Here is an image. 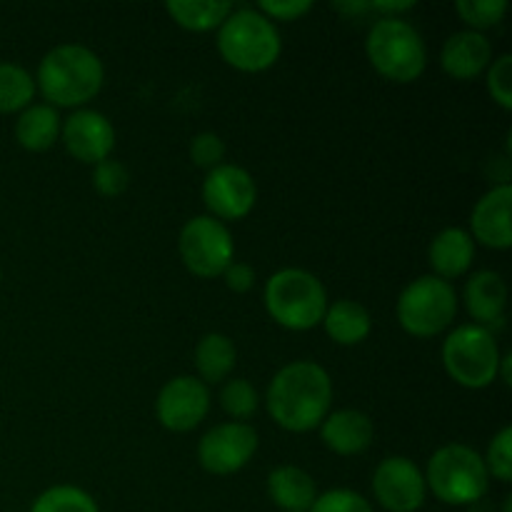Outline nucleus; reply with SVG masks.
<instances>
[{"label": "nucleus", "mask_w": 512, "mask_h": 512, "mask_svg": "<svg viewBox=\"0 0 512 512\" xmlns=\"http://www.w3.org/2000/svg\"><path fill=\"white\" fill-rule=\"evenodd\" d=\"M220 405H223L225 413L235 420V423H245L248 418H253L255 410H258L260 398L258 390L243 378H233L223 385L220 390Z\"/></svg>", "instance_id": "27"}, {"label": "nucleus", "mask_w": 512, "mask_h": 512, "mask_svg": "<svg viewBox=\"0 0 512 512\" xmlns=\"http://www.w3.org/2000/svg\"><path fill=\"white\" fill-rule=\"evenodd\" d=\"M258 13H263L268 20H280V23H290V20L303 18L305 13L313 10L310 0H265L260 3Z\"/></svg>", "instance_id": "34"}, {"label": "nucleus", "mask_w": 512, "mask_h": 512, "mask_svg": "<svg viewBox=\"0 0 512 512\" xmlns=\"http://www.w3.org/2000/svg\"><path fill=\"white\" fill-rule=\"evenodd\" d=\"M258 433L248 423H220L210 428L198 443V460L210 475H233L253 460Z\"/></svg>", "instance_id": "10"}, {"label": "nucleus", "mask_w": 512, "mask_h": 512, "mask_svg": "<svg viewBox=\"0 0 512 512\" xmlns=\"http://www.w3.org/2000/svg\"><path fill=\"white\" fill-rule=\"evenodd\" d=\"M463 300L465 310L473 315L475 325L488 328V325L503 320L505 305H508V285H505L503 275L495 273V270H478L465 283Z\"/></svg>", "instance_id": "18"}, {"label": "nucleus", "mask_w": 512, "mask_h": 512, "mask_svg": "<svg viewBox=\"0 0 512 512\" xmlns=\"http://www.w3.org/2000/svg\"><path fill=\"white\" fill-rule=\"evenodd\" d=\"M512 188L510 183L495 185L493 190L483 195L475 203L473 215H470V238L478 240L480 245L493 250H508L512 245Z\"/></svg>", "instance_id": "15"}, {"label": "nucleus", "mask_w": 512, "mask_h": 512, "mask_svg": "<svg viewBox=\"0 0 512 512\" xmlns=\"http://www.w3.org/2000/svg\"><path fill=\"white\" fill-rule=\"evenodd\" d=\"M263 303L270 318L285 330L305 333L323 323L328 310L325 285L303 268H283L265 283Z\"/></svg>", "instance_id": "3"}, {"label": "nucleus", "mask_w": 512, "mask_h": 512, "mask_svg": "<svg viewBox=\"0 0 512 512\" xmlns=\"http://www.w3.org/2000/svg\"><path fill=\"white\" fill-rule=\"evenodd\" d=\"M203 200L215 220H243L258 200L253 175L233 163L208 170L203 180Z\"/></svg>", "instance_id": "11"}, {"label": "nucleus", "mask_w": 512, "mask_h": 512, "mask_svg": "<svg viewBox=\"0 0 512 512\" xmlns=\"http://www.w3.org/2000/svg\"><path fill=\"white\" fill-rule=\"evenodd\" d=\"M373 495L388 512H418L428 498V485L413 460L393 455L375 468Z\"/></svg>", "instance_id": "13"}, {"label": "nucleus", "mask_w": 512, "mask_h": 512, "mask_svg": "<svg viewBox=\"0 0 512 512\" xmlns=\"http://www.w3.org/2000/svg\"><path fill=\"white\" fill-rule=\"evenodd\" d=\"M238 363V350L235 343L223 333H208L195 345V368L205 385H215L228 380Z\"/></svg>", "instance_id": "23"}, {"label": "nucleus", "mask_w": 512, "mask_h": 512, "mask_svg": "<svg viewBox=\"0 0 512 512\" xmlns=\"http://www.w3.org/2000/svg\"><path fill=\"white\" fill-rule=\"evenodd\" d=\"M498 378L503 380L505 385H512V355L505 353L503 358H500V370H498Z\"/></svg>", "instance_id": "37"}, {"label": "nucleus", "mask_w": 512, "mask_h": 512, "mask_svg": "<svg viewBox=\"0 0 512 512\" xmlns=\"http://www.w3.org/2000/svg\"><path fill=\"white\" fill-rule=\"evenodd\" d=\"M365 55L378 75L393 83H413L425 73L428 48L408 20L380 18L365 38Z\"/></svg>", "instance_id": "5"}, {"label": "nucleus", "mask_w": 512, "mask_h": 512, "mask_svg": "<svg viewBox=\"0 0 512 512\" xmlns=\"http://www.w3.org/2000/svg\"><path fill=\"white\" fill-rule=\"evenodd\" d=\"M485 468L488 475H493L500 483H510L512 480V428L505 425L488 445V455H485Z\"/></svg>", "instance_id": "29"}, {"label": "nucleus", "mask_w": 512, "mask_h": 512, "mask_svg": "<svg viewBox=\"0 0 512 512\" xmlns=\"http://www.w3.org/2000/svg\"><path fill=\"white\" fill-rule=\"evenodd\" d=\"M30 512H100L93 495L75 485H53L38 495Z\"/></svg>", "instance_id": "26"}, {"label": "nucleus", "mask_w": 512, "mask_h": 512, "mask_svg": "<svg viewBox=\"0 0 512 512\" xmlns=\"http://www.w3.org/2000/svg\"><path fill=\"white\" fill-rule=\"evenodd\" d=\"M0 278H3V273H0Z\"/></svg>", "instance_id": "40"}, {"label": "nucleus", "mask_w": 512, "mask_h": 512, "mask_svg": "<svg viewBox=\"0 0 512 512\" xmlns=\"http://www.w3.org/2000/svg\"><path fill=\"white\" fill-rule=\"evenodd\" d=\"M60 140L75 160L85 165H98L113 153L115 128L98 110L80 108L63 123Z\"/></svg>", "instance_id": "14"}, {"label": "nucleus", "mask_w": 512, "mask_h": 512, "mask_svg": "<svg viewBox=\"0 0 512 512\" xmlns=\"http://www.w3.org/2000/svg\"><path fill=\"white\" fill-rule=\"evenodd\" d=\"M35 98V80L15 63H0V113H23Z\"/></svg>", "instance_id": "25"}, {"label": "nucleus", "mask_w": 512, "mask_h": 512, "mask_svg": "<svg viewBox=\"0 0 512 512\" xmlns=\"http://www.w3.org/2000/svg\"><path fill=\"white\" fill-rule=\"evenodd\" d=\"M425 485L445 505H478L490 488L483 455L460 443L435 450L425 470Z\"/></svg>", "instance_id": "6"}, {"label": "nucleus", "mask_w": 512, "mask_h": 512, "mask_svg": "<svg viewBox=\"0 0 512 512\" xmlns=\"http://www.w3.org/2000/svg\"><path fill=\"white\" fill-rule=\"evenodd\" d=\"M225 158V143L218 133H198L190 143V160L198 168L213 170L223 165Z\"/></svg>", "instance_id": "33"}, {"label": "nucleus", "mask_w": 512, "mask_h": 512, "mask_svg": "<svg viewBox=\"0 0 512 512\" xmlns=\"http://www.w3.org/2000/svg\"><path fill=\"white\" fill-rule=\"evenodd\" d=\"M493 63V45L485 33L475 30H460L453 33L443 45L440 65L445 73L455 80H473L483 75Z\"/></svg>", "instance_id": "16"}, {"label": "nucleus", "mask_w": 512, "mask_h": 512, "mask_svg": "<svg viewBox=\"0 0 512 512\" xmlns=\"http://www.w3.org/2000/svg\"><path fill=\"white\" fill-rule=\"evenodd\" d=\"M210 410L208 385L193 375H178L168 380L155 400L160 425L170 433H190L205 420Z\"/></svg>", "instance_id": "12"}, {"label": "nucleus", "mask_w": 512, "mask_h": 512, "mask_svg": "<svg viewBox=\"0 0 512 512\" xmlns=\"http://www.w3.org/2000/svg\"><path fill=\"white\" fill-rule=\"evenodd\" d=\"M373 435V420L363 410H335L320 423V438H323L325 448L343 458L365 453L373 443Z\"/></svg>", "instance_id": "17"}, {"label": "nucleus", "mask_w": 512, "mask_h": 512, "mask_svg": "<svg viewBox=\"0 0 512 512\" xmlns=\"http://www.w3.org/2000/svg\"><path fill=\"white\" fill-rule=\"evenodd\" d=\"M455 10L463 23L470 25L468 30L483 33V30L500 25V20L508 13V3L505 0H458Z\"/></svg>", "instance_id": "28"}, {"label": "nucleus", "mask_w": 512, "mask_h": 512, "mask_svg": "<svg viewBox=\"0 0 512 512\" xmlns=\"http://www.w3.org/2000/svg\"><path fill=\"white\" fill-rule=\"evenodd\" d=\"M265 405L275 423L288 433H310L320 428L333 405V380L323 365L295 360L275 373Z\"/></svg>", "instance_id": "1"}, {"label": "nucleus", "mask_w": 512, "mask_h": 512, "mask_svg": "<svg viewBox=\"0 0 512 512\" xmlns=\"http://www.w3.org/2000/svg\"><path fill=\"white\" fill-rule=\"evenodd\" d=\"M60 128L63 123L53 105H28L15 120V140L30 153H45L58 143Z\"/></svg>", "instance_id": "21"}, {"label": "nucleus", "mask_w": 512, "mask_h": 512, "mask_svg": "<svg viewBox=\"0 0 512 512\" xmlns=\"http://www.w3.org/2000/svg\"><path fill=\"white\" fill-rule=\"evenodd\" d=\"M488 93L503 110H512V55L503 53L488 68Z\"/></svg>", "instance_id": "31"}, {"label": "nucleus", "mask_w": 512, "mask_h": 512, "mask_svg": "<svg viewBox=\"0 0 512 512\" xmlns=\"http://www.w3.org/2000/svg\"><path fill=\"white\" fill-rule=\"evenodd\" d=\"M310 512H375L373 505L360 493L348 488H335L318 495Z\"/></svg>", "instance_id": "32"}, {"label": "nucleus", "mask_w": 512, "mask_h": 512, "mask_svg": "<svg viewBox=\"0 0 512 512\" xmlns=\"http://www.w3.org/2000/svg\"><path fill=\"white\" fill-rule=\"evenodd\" d=\"M180 258L185 268L198 278H220L235 255V243L225 223L213 215H198L188 220L178 238Z\"/></svg>", "instance_id": "9"}, {"label": "nucleus", "mask_w": 512, "mask_h": 512, "mask_svg": "<svg viewBox=\"0 0 512 512\" xmlns=\"http://www.w3.org/2000/svg\"><path fill=\"white\" fill-rule=\"evenodd\" d=\"M105 83L103 60L80 43L55 45L40 60L35 88L53 108H83Z\"/></svg>", "instance_id": "2"}, {"label": "nucleus", "mask_w": 512, "mask_h": 512, "mask_svg": "<svg viewBox=\"0 0 512 512\" xmlns=\"http://www.w3.org/2000/svg\"><path fill=\"white\" fill-rule=\"evenodd\" d=\"M498 340L493 330L483 325H460L445 338L443 365L445 373L468 390H483L498 380L500 370Z\"/></svg>", "instance_id": "7"}, {"label": "nucleus", "mask_w": 512, "mask_h": 512, "mask_svg": "<svg viewBox=\"0 0 512 512\" xmlns=\"http://www.w3.org/2000/svg\"><path fill=\"white\" fill-rule=\"evenodd\" d=\"M320 325L338 345H360L373 330V318L363 303L343 298L328 305Z\"/></svg>", "instance_id": "22"}, {"label": "nucleus", "mask_w": 512, "mask_h": 512, "mask_svg": "<svg viewBox=\"0 0 512 512\" xmlns=\"http://www.w3.org/2000/svg\"><path fill=\"white\" fill-rule=\"evenodd\" d=\"M415 8L413 0H405V3H370V10L375 13H385L383 18H400V13Z\"/></svg>", "instance_id": "36"}, {"label": "nucleus", "mask_w": 512, "mask_h": 512, "mask_svg": "<svg viewBox=\"0 0 512 512\" xmlns=\"http://www.w3.org/2000/svg\"><path fill=\"white\" fill-rule=\"evenodd\" d=\"M223 280H225V285H228V290L243 295V293H248V290H253L255 270L250 268L248 263H230L228 268H225Z\"/></svg>", "instance_id": "35"}, {"label": "nucleus", "mask_w": 512, "mask_h": 512, "mask_svg": "<svg viewBox=\"0 0 512 512\" xmlns=\"http://www.w3.org/2000/svg\"><path fill=\"white\" fill-rule=\"evenodd\" d=\"M268 495L280 510L310 512L318 498V485H315L313 475L305 473L303 468L280 465L268 475Z\"/></svg>", "instance_id": "20"}, {"label": "nucleus", "mask_w": 512, "mask_h": 512, "mask_svg": "<svg viewBox=\"0 0 512 512\" xmlns=\"http://www.w3.org/2000/svg\"><path fill=\"white\" fill-rule=\"evenodd\" d=\"M335 10H343V13H365V10H370V3H335Z\"/></svg>", "instance_id": "38"}, {"label": "nucleus", "mask_w": 512, "mask_h": 512, "mask_svg": "<svg viewBox=\"0 0 512 512\" xmlns=\"http://www.w3.org/2000/svg\"><path fill=\"white\" fill-rule=\"evenodd\" d=\"M218 50L240 73H263L283 53L278 25L255 8L233 10L218 28Z\"/></svg>", "instance_id": "4"}, {"label": "nucleus", "mask_w": 512, "mask_h": 512, "mask_svg": "<svg viewBox=\"0 0 512 512\" xmlns=\"http://www.w3.org/2000/svg\"><path fill=\"white\" fill-rule=\"evenodd\" d=\"M475 260V240L463 228H445L433 238L428 250V263L435 278L455 280L470 270Z\"/></svg>", "instance_id": "19"}, {"label": "nucleus", "mask_w": 512, "mask_h": 512, "mask_svg": "<svg viewBox=\"0 0 512 512\" xmlns=\"http://www.w3.org/2000/svg\"><path fill=\"white\" fill-rule=\"evenodd\" d=\"M93 185L100 195H105V198H118V195H123L130 185L128 168H125L123 163H118V160H103V163L95 165Z\"/></svg>", "instance_id": "30"}, {"label": "nucleus", "mask_w": 512, "mask_h": 512, "mask_svg": "<svg viewBox=\"0 0 512 512\" xmlns=\"http://www.w3.org/2000/svg\"><path fill=\"white\" fill-rule=\"evenodd\" d=\"M512 510V498L508 495V498H505V505H503V512H510Z\"/></svg>", "instance_id": "39"}, {"label": "nucleus", "mask_w": 512, "mask_h": 512, "mask_svg": "<svg viewBox=\"0 0 512 512\" xmlns=\"http://www.w3.org/2000/svg\"><path fill=\"white\" fill-rule=\"evenodd\" d=\"M400 328L413 338H435L453 325L458 315V295L453 283L440 280L435 275H423L405 285L400 293L398 305Z\"/></svg>", "instance_id": "8"}, {"label": "nucleus", "mask_w": 512, "mask_h": 512, "mask_svg": "<svg viewBox=\"0 0 512 512\" xmlns=\"http://www.w3.org/2000/svg\"><path fill=\"white\" fill-rule=\"evenodd\" d=\"M165 10L180 28L208 33L223 25V20L233 13V5L218 0H168Z\"/></svg>", "instance_id": "24"}]
</instances>
